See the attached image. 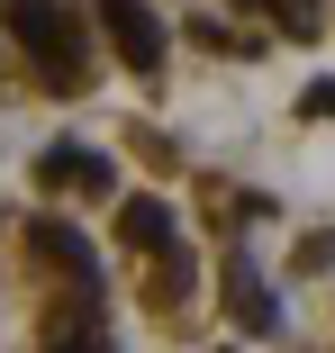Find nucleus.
<instances>
[{"label": "nucleus", "instance_id": "1", "mask_svg": "<svg viewBox=\"0 0 335 353\" xmlns=\"http://www.w3.org/2000/svg\"><path fill=\"white\" fill-rule=\"evenodd\" d=\"M0 28L37 54L45 91H82V19L63 0H0Z\"/></svg>", "mask_w": 335, "mask_h": 353}, {"label": "nucleus", "instance_id": "2", "mask_svg": "<svg viewBox=\"0 0 335 353\" xmlns=\"http://www.w3.org/2000/svg\"><path fill=\"white\" fill-rule=\"evenodd\" d=\"M91 19H100V37L118 46L127 73H154V63H163V19L145 10V0H91Z\"/></svg>", "mask_w": 335, "mask_h": 353}, {"label": "nucleus", "instance_id": "3", "mask_svg": "<svg viewBox=\"0 0 335 353\" xmlns=\"http://www.w3.org/2000/svg\"><path fill=\"white\" fill-rule=\"evenodd\" d=\"M28 254H37L45 272H63V281H91V272H100V254H91V236H73L63 218H37V227H28Z\"/></svg>", "mask_w": 335, "mask_h": 353}, {"label": "nucleus", "instance_id": "4", "mask_svg": "<svg viewBox=\"0 0 335 353\" xmlns=\"http://www.w3.org/2000/svg\"><path fill=\"white\" fill-rule=\"evenodd\" d=\"M227 317H236L245 335H272V326H281V299H272V290H263V272H254L245 254L227 263Z\"/></svg>", "mask_w": 335, "mask_h": 353}, {"label": "nucleus", "instance_id": "5", "mask_svg": "<svg viewBox=\"0 0 335 353\" xmlns=\"http://www.w3.org/2000/svg\"><path fill=\"white\" fill-rule=\"evenodd\" d=\"M37 181H45V190H109V154H91V145H45V154H37Z\"/></svg>", "mask_w": 335, "mask_h": 353}, {"label": "nucleus", "instance_id": "6", "mask_svg": "<svg viewBox=\"0 0 335 353\" xmlns=\"http://www.w3.org/2000/svg\"><path fill=\"white\" fill-rule=\"evenodd\" d=\"M118 236L136 245V254H181V245H172V208H163L154 190H136V199H118Z\"/></svg>", "mask_w": 335, "mask_h": 353}, {"label": "nucleus", "instance_id": "7", "mask_svg": "<svg viewBox=\"0 0 335 353\" xmlns=\"http://www.w3.org/2000/svg\"><path fill=\"white\" fill-rule=\"evenodd\" d=\"M45 353H109V335H100V299L54 308V317H45Z\"/></svg>", "mask_w": 335, "mask_h": 353}, {"label": "nucleus", "instance_id": "8", "mask_svg": "<svg viewBox=\"0 0 335 353\" xmlns=\"http://www.w3.org/2000/svg\"><path fill=\"white\" fill-rule=\"evenodd\" d=\"M190 299V254H172L163 272H154V308H181Z\"/></svg>", "mask_w": 335, "mask_h": 353}, {"label": "nucleus", "instance_id": "9", "mask_svg": "<svg viewBox=\"0 0 335 353\" xmlns=\"http://www.w3.org/2000/svg\"><path fill=\"white\" fill-rule=\"evenodd\" d=\"M281 10V37H317V0H272Z\"/></svg>", "mask_w": 335, "mask_h": 353}, {"label": "nucleus", "instance_id": "10", "mask_svg": "<svg viewBox=\"0 0 335 353\" xmlns=\"http://www.w3.org/2000/svg\"><path fill=\"white\" fill-rule=\"evenodd\" d=\"M299 118H335V82H308L299 91Z\"/></svg>", "mask_w": 335, "mask_h": 353}]
</instances>
